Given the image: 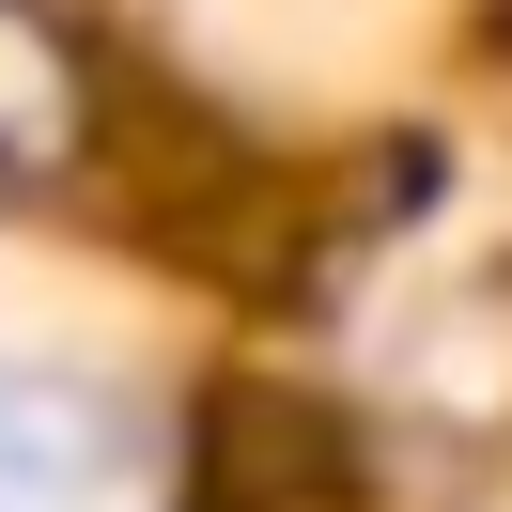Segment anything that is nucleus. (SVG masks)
<instances>
[{
	"mask_svg": "<svg viewBox=\"0 0 512 512\" xmlns=\"http://www.w3.org/2000/svg\"><path fill=\"white\" fill-rule=\"evenodd\" d=\"M0 512H187V481H171V435L109 373L0 357Z\"/></svg>",
	"mask_w": 512,
	"mask_h": 512,
	"instance_id": "1",
	"label": "nucleus"
}]
</instances>
